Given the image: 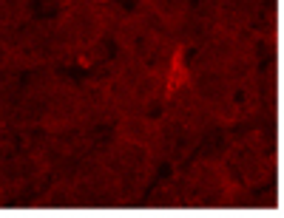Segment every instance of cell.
I'll use <instances>...</instances> for the list:
<instances>
[{
    "mask_svg": "<svg viewBox=\"0 0 284 218\" xmlns=\"http://www.w3.org/2000/svg\"><path fill=\"white\" fill-rule=\"evenodd\" d=\"M94 3H108V0H94Z\"/></svg>",
    "mask_w": 284,
    "mask_h": 218,
    "instance_id": "2",
    "label": "cell"
},
{
    "mask_svg": "<svg viewBox=\"0 0 284 218\" xmlns=\"http://www.w3.org/2000/svg\"><path fill=\"white\" fill-rule=\"evenodd\" d=\"M188 82V65H185V48H176L170 57V71H168V93L179 91Z\"/></svg>",
    "mask_w": 284,
    "mask_h": 218,
    "instance_id": "1",
    "label": "cell"
}]
</instances>
